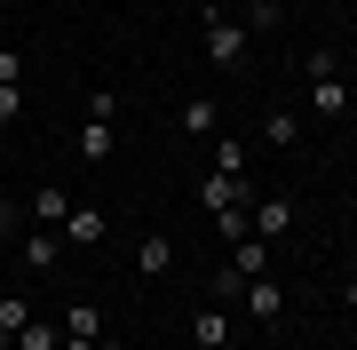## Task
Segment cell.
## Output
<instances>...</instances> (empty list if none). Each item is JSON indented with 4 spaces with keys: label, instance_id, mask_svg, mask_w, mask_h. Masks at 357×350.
I'll use <instances>...</instances> for the list:
<instances>
[{
    "label": "cell",
    "instance_id": "7402d4cb",
    "mask_svg": "<svg viewBox=\"0 0 357 350\" xmlns=\"http://www.w3.org/2000/svg\"><path fill=\"white\" fill-rule=\"evenodd\" d=\"M24 215H32V207H16V199H0V239H16V231H24Z\"/></svg>",
    "mask_w": 357,
    "mask_h": 350
},
{
    "label": "cell",
    "instance_id": "52a82bcc",
    "mask_svg": "<svg viewBox=\"0 0 357 350\" xmlns=\"http://www.w3.org/2000/svg\"><path fill=\"white\" fill-rule=\"evenodd\" d=\"M199 199H206V207H255L246 175H206V183H199Z\"/></svg>",
    "mask_w": 357,
    "mask_h": 350
},
{
    "label": "cell",
    "instance_id": "277c9868",
    "mask_svg": "<svg viewBox=\"0 0 357 350\" xmlns=\"http://www.w3.org/2000/svg\"><path fill=\"white\" fill-rule=\"evenodd\" d=\"M24 263H32V271H56V263H64V231L32 223V231H24Z\"/></svg>",
    "mask_w": 357,
    "mask_h": 350
},
{
    "label": "cell",
    "instance_id": "2e32d148",
    "mask_svg": "<svg viewBox=\"0 0 357 350\" xmlns=\"http://www.w3.org/2000/svg\"><path fill=\"white\" fill-rule=\"evenodd\" d=\"M215 175H246V136H215Z\"/></svg>",
    "mask_w": 357,
    "mask_h": 350
},
{
    "label": "cell",
    "instance_id": "d4e9b609",
    "mask_svg": "<svg viewBox=\"0 0 357 350\" xmlns=\"http://www.w3.org/2000/svg\"><path fill=\"white\" fill-rule=\"evenodd\" d=\"M349 32H357V16H349Z\"/></svg>",
    "mask_w": 357,
    "mask_h": 350
},
{
    "label": "cell",
    "instance_id": "7c38bea8",
    "mask_svg": "<svg viewBox=\"0 0 357 350\" xmlns=\"http://www.w3.org/2000/svg\"><path fill=\"white\" fill-rule=\"evenodd\" d=\"M310 88H318V119H342V112H349V88H342V72H310Z\"/></svg>",
    "mask_w": 357,
    "mask_h": 350
},
{
    "label": "cell",
    "instance_id": "6da1fadb",
    "mask_svg": "<svg viewBox=\"0 0 357 350\" xmlns=\"http://www.w3.org/2000/svg\"><path fill=\"white\" fill-rule=\"evenodd\" d=\"M199 8H206V64H246V48H255V32H246V24H230V16L215 8V0H199Z\"/></svg>",
    "mask_w": 357,
    "mask_h": 350
},
{
    "label": "cell",
    "instance_id": "7a4b0ae2",
    "mask_svg": "<svg viewBox=\"0 0 357 350\" xmlns=\"http://www.w3.org/2000/svg\"><path fill=\"white\" fill-rule=\"evenodd\" d=\"M175 119H183V136H191V143H215V136H222V104H215V96H191Z\"/></svg>",
    "mask_w": 357,
    "mask_h": 350
},
{
    "label": "cell",
    "instance_id": "5bb4252c",
    "mask_svg": "<svg viewBox=\"0 0 357 350\" xmlns=\"http://www.w3.org/2000/svg\"><path fill=\"white\" fill-rule=\"evenodd\" d=\"M79 159H88V168L112 159V119H88V128H79Z\"/></svg>",
    "mask_w": 357,
    "mask_h": 350
},
{
    "label": "cell",
    "instance_id": "ba28073f",
    "mask_svg": "<svg viewBox=\"0 0 357 350\" xmlns=\"http://www.w3.org/2000/svg\"><path fill=\"white\" fill-rule=\"evenodd\" d=\"M135 271H143V279H167V271H175V239H159V231L135 239Z\"/></svg>",
    "mask_w": 357,
    "mask_h": 350
},
{
    "label": "cell",
    "instance_id": "ac0fdd59",
    "mask_svg": "<svg viewBox=\"0 0 357 350\" xmlns=\"http://www.w3.org/2000/svg\"><path fill=\"white\" fill-rule=\"evenodd\" d=\"M278 24H286L278 0H246V32H278Z\"/></svg>",
    "mask_w": 357,
    "mask_h": 350
},
{
    "label": "cell",
    "instance_id": "9a60e30c",
    "mask_svg": "<svg viewBox=\"0 0 357 350\" xmlns=\"http://www.w3.org/2000/svg\"><path fill=\"white\" fill-rule=\"evenodd\" d=\"M262 143H270V152H294V143H302V119H294V112H270L262 119Z\"/></svg>",
    "mask_w": 357,
    "mask_h": 350
},
{
    "label": "cell",
    "instance_id": "5b68a950",
    "mask_svg": "<svg viewBox=\"0 0 357 350\" xmlns=\"http://www.w3.org/2000/svg\"><path fill=\"white\" fill-rule=\"evenodd\" d=\"M64 342H103V311H96V302H64Z\"/></svg>",
    "mask_w": 357,
    "mask_h": 350
},
{
    "label": "cell",
    "instance_id": "ffe728a7",
    "mask_svg": "<svg viewBox=\"0 0 357 350\" xmlns=\"http://www.w3.org/2000/svg\"><path fill=\"white\" fill-rule=\"evenodd\" d=\"M0 88H24V56L16 48H0Z\"/></svg>",
    "mask_w": 357,
    "mask_h": 350
},
{
    "label": "cell",
    "instance_id": "cb8c5ba5",
    "mask_svg": "<svg viewBox=\"0 0 357 350\" xmlns=\"http://www.w3.org/2000/svg\"><path fill=\"white\" fill-rule=\"evenodd\" d=\"M96 350H128V342H96Z\"/></svg>",
    "mask_w": 357,
    "mask_h": 350
},
{
    "label": "cell",
    "instance_id": "603a6c76",
    "mask_svg": "<svg viewBox=\"0 0 357 350\" xmlns=\"http://www.w3.org/2000/svg\"><path fill=\"white\" fill-rule=\"evenodd\" d=\"M342 302H349V311H357V279H349V286H342Z\"/></svg>",
    "mask_w": 357,
    "mask_h": 350
},
{
    "label": "cell",
    "instance_id": "8992f818",
    "mask_svg": "<svg viewBox=\"0 0 357 350\" xmlns=\"http://www.w3.org/2000/svg\"><path fill=\"white\" fill-rule=\"evenodd\" d=\"M103 231H112L103 207H72V215H64V247H103Z\"/></svg>",
    "mask_w": 357,
    "mask_h": 350
},
{
    "label": "cell",
    "instance_id": "e0dca14e",
    "mask_svg": "<svg viewBox=\"0 0 357 350\" xmlns=\"http://www.w3.org/2000/svg\"><path fill=\"white\" fill-rule=\"evenodd\" d=\"M24 326H32V302H24V295H0V335L16 342V335H24Z\"/></svg>",
    "mask_w": 357,
    "mask_h": 350
},
{
    "label": "cell",
    "instance_id": "9c48e42d",
    "mask_svg": "<svg viewBox=\"0 0 357 350\" xmlns=\"http://www.w3.org/2000/svg\"><path fill=\"white\" fill-rule=\"evenodd\" d=\"M64 215H72L64 183H40V191H32V223H48V231H64Z\"/></svg>",
    "mask_w": 357,
    "mask_h": 350
},
{
    "label": "cell",
    "instance_id": "8fae6325",
    "mask_svg": "<svg viewBox=\"0 0 357 350\" xmlns=\"http://www.w3.org/2000/svg\"><path fill=\"white\" fill-rule=\"evenodd\" d=\"M230 271H238V279H270V239L246 231V239H238V255H230Z\"/></svg>",
    "mask_w": 357,
    "mask_h": 350
},
{
    "label": "cell",
    "instance_id": "4fadbf2b",
    "mask_svg": "<svg viewBox=\"0 0 357 350\" xmlns=\"http://www.w3.org/2000/svg\"><path fill=\"white\" fill-rule=\"evenodd\" d=\"M191 342H199V350H222V342H230V319L215 311V302H206V311H191Z\"/></svg>",
    "mask_w": 357,
    "mask_h": 350
},
{
    "label": "cell",
    "instance_id": "44dd1931",
    "mask_svg": "<svg viewBox=\"0 0 357 350\" xmlns=\"http://www.w3.org/2000/svg\"><path fill=\"white\" fill-rule=\"evenodd\" d=\"M24 119V88H0V128H16Z\"/></svg>",
    "mask_w": 357,
    "mask_h": 350
},
{
    "label": "cell",
    "instance_id": "30bf717a",
    "mask_svg": "<svg viewBox=\"0 0 357 350\" xmlns=\"http://www.w3.org/2000/svg\"><path fill=\"white\" fill-rule=\"evenodd\" d=\"M246 311H255V319L270 326V319L286 311V286H278V279H246Z\"/></svg>",
    "mask_w": 357,
    "mask_h": 350
},
{
    "label": "cell",
    "instance_id": "3957f363",
    "mask_svg": "<svg viewBox=\"0 0 357 350\" xmlns=\"http://www.w3.org/2000/svg\"><path fill=\"white\" fill-rule=\"evenodd\" d=\"M246 223H255V239H286V231H294V199L270 191V199H255V207H246Z\"/></svg>",
    "mask_w": 357,
    "mask_h": 350
},
{
    "label": "cell",
    "instance_id": "d6986e66",
    "mask_svg": "<svg viewBox=\"0 0 357 350\" xmlns=\"http://www.w3.org/2000/svg\"><path fill=\"white\" fill-rule=\"evenodd\" d=\"M56 342H64V335H56V326H48V319H32V326H24V335H16V350H56Z\"/></svg>",
    "mask_w": 357,
    "mask_h": 350
}]
</instances>
